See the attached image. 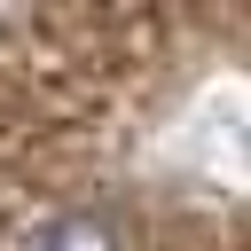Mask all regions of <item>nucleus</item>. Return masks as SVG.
Wrapping results in <instances>:
<instances>
[{"mask_svg":"<svg viewBox=\"0 0 251 251\" xmlns=\"http://www.w3.org/2000/svg\"><path fill=\"white\" fill-rule=\"evenodd\" d=\"M8 251H118V235H110L94 212H39Z\"/></svg>","mask_w":251,"mask_h":251,"instance_id":"obj_1","label":"nucleus"}]
</instances>
